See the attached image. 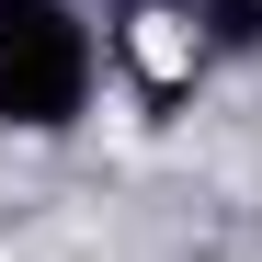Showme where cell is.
<instances>
[{
	"instance_id": "6da1fadb",
	"label": "cell",
	"mask_w": 262,
	"mask_h": 262,
	"mask_svg": "<svg viewBox=\"0 0 262 262\" xmlns=\"http://www.w3.org/2000/svg\"><path fill=\"white\" fill-rule=\"evenodd\" d=\"M92 23L80 0H0V125L12 137H69L92 114Z\"/></svg>"
},
{
	"instance_id": "7a4b0ae2",
	"label": "cell",
	"mask_w": 262,
	"mask_h": 262,
	"mask_svg": "<svg viewBox=\"0 0 262 262\" xmlns=\"http://www.w3.org/2000/svg\"><path fill=\"white\" fill-rule=\"evenodd\" d=\"M194 34H205V57H251L262 46V0H183Z\"/></svg>"
}]
</instances>
